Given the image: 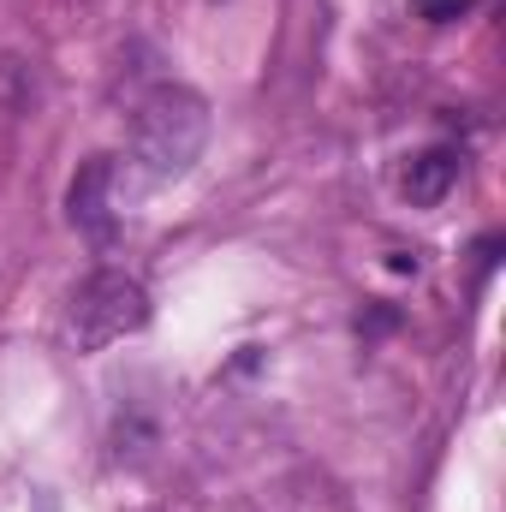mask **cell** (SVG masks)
I'll return each mask as SVG.
<instances>
[{"instance_id": "cell-1", "label": "cell", "mask_w": 506, "mask_h": 512, "mask_svg": "<svg viewBox=\"0 0 506 512\" xmlns=\"http://www.w3.org/2000/svg\"><path fill=\"white\" fill-rule=\"evenodd\" d=\"M209 143V102L185 84H161L137 102L131 120V161L143 167V179L167 185L179 173H191V161Z\"/></svg>"}, {"instance_id": "cell-2", "label": "cell", "mask_w": 506, "mask_h": 512, "mask_svg": "<svg viewBox=\"0 0 506 512\" xmlns=\"http://www.w3.org/2000/svg\"><path fill=\"white\" fill-rule=\"evenodd\" d=\"M143 322H149V292H143L137 274L102 268L72 292V340H78V352H102V346L137 334Z\"/></svg>"}, {"instance_id": "cell-3", "label": "cell", "mask_w": 506, "mask_h": 512, "mask_svg": "<svg viewBox=\"0 0 506 512\" xmlns=\"http://www.w3.org/2000/svg\"><path fill=\"white\" fill-rule=\"evenodd\" d=\"M66 215H72V227L84 239H96V245L114 239V161L108 155H96V161L78 167V179L66 191Z\"/></svg>"}, {"instance_id": "cell-4", "label": "cell", "mask_w": 506, "mask_h": 512, "mask_svg": "<svg viewBox=\"0 0 506 512\" xmlns=\"http://www.w3.org/2000/svg\"><path fill=\"white\" fill-rule=\"evenodd\" d=\"M453 179H459V149H423V155H411V167H405V197L417 203V209H435L447 191H453Z\"/></svg>"}]
</instances>
